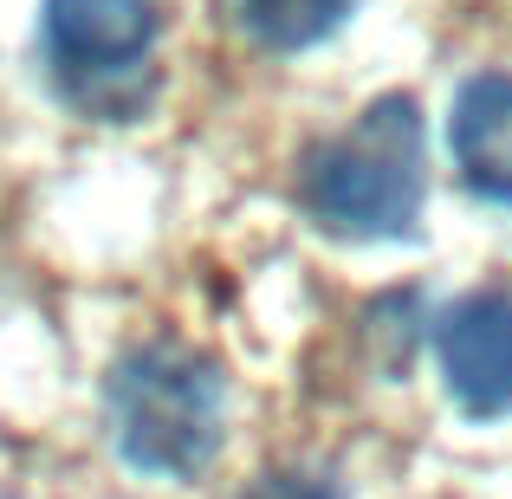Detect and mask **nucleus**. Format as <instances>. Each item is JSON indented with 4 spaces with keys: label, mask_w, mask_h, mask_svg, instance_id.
<instances>
[{
    "label": "nucleus",
    "mask_w": 512,
    "mask_h": 499,
    "mask_svg": "<svg viewBox=\"0 0 512 499\" xmlns=\"http://www.w3.org/2000/svg\"><path fill=\"white\" fill-rule=\"evenodd\" d=\"M299 201L318 227L350 240L409 234L422 214V124L409 98H383L344 130L318 143L299 169Z\"/></svg>",
    "instance_id": "obj_1"
},
{
    "label": "nucleus",
    "mask_w": 512,
    "mask_h": 499,
    "mask_svg": "<svg viewBox=\"0 0 512 499\" xmlns=\"http://www.w3.org/2000/svg\"><path fill=\"white\" fill-rule=\"evenodd\" d=\"M111 435L124 467L188 480L214 461L227 435V383L208 357L182 344H143L111 376Z\"/></svg>",
    "instance_id": "obj_2"
},
{
    "label": "nucleus",
    "mask_w": 512,
    "mask_h": 499,
    "mask_svg": "<svg viewBox=\"0 0 512 499\" xmlns=\"http://www.w3.org/2000/svg\"><path fill=\"white\" fill-rule=\"evenodd\" d=\"M52 72L72 91H98L111 78H130L156 46V0H46L39 7Z\"/></svg>",
    "instance_id": "obj_3"
},
{
    "label": "nucleus",
    "mask_w": 512,
    "mask_h": 499,
    "mask_svg": "<svg viewBox=\"0 0 512 499\" xmlns=\"http://www.w3.org/2000/svg\"><path fill=\"white\" fill-rule=\"evenodd\" d=\"M435 363L448 396L474 422L512 415V292H467L435 325Z\"/></svg>",
    "instance_id": "obj_4"
},
{
    "label": "nucleus",
    "mask_w": 512,
    "mask_h": 499,
    "mask_svg": "<svg viewBox=\"0 0 512 499\" xmlns=\"http://www.w3.org/2000/svg\"><path fill=\"white\" fill-rule=\"evenodd\" d=\"M448 150L461 182L493 208H512V78L480 72L454 91L448 117Z\"/></svg>",
    "instance_id": "obj_5"
},
{
    "label": "nucleus",
    "mask_w": 512,
    "mask_h": 499,
    "mask_svg": "<svg viewBox=\"0 0 512 499\" xmlns=\"http://www.w3.org/2000/svg\"><path fill=\"white\" fill-rule=\"evenodd\" d=\"M344 7L350 0H234L240 26H247L260 46H273V52L318 46V39L344 20Z\"/></svg>",
    "instance_id": "obj_6"
},
{
    "label": "nucleus",
    "mask_w": 512,
    "mask_h": 499,
    "mask_svg": "<svg viewBox=\"0 0 512 499\" xmlns=\"http://www.w3.org/2000/svg\"><path fill=\"white\" fill-rule=\"evenodd\" d=\"M240 499H338L325 480H305V474H266L260 487H247Z\"/></svg>",
    "instance_id": "obj_7"
}]
</instances>
